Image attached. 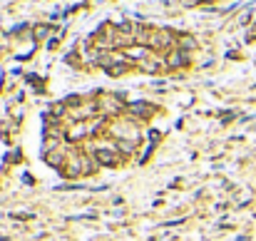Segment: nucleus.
<instances>
[{
    "label": "nucleus",
    "instance_id": "8",
    "mask_svg": "<svg viewBox=\"0 0 256 241\" xmlns=\"http://www.w3.org/2000/svg\"><path fill=\"white\" fill-rule=\"evenodd\" d=\"M179 48H182V50H184V48H187V50H194V48H196V43H194L189 35H182V38H179Z\"/></svg>",
    "mask_w": 256,
    "mask_h": 241
},
{
    "label": "nucleus",
    "instance_id": "6",
    "mask_svg": "<svg viewBox=\"0 0 256 241\" xmlns=\"http://www.w3.org/2000/svg\"><path fill=\"white\" fill-rule=\"evenodd\" d=\"M154 112V107H149L147 102H132V105H127V110H125V115L127 117H147V115H152Z\"/></svg>",
    "mask_w": 256,
    "mask_h": 241
},
{
    "label": "nucleus",
    "instance_id": "2",
    "mask_svg": "<svg viewBox=\"0 0 256 241\" xmlns=\"http://www.w3.org/2000/svg\"><path fill=\"white\" fill-rule=\"evenodd\" d=\"M97 107H100L102 117H117V115H125V110H127V105L120 95H100Z\"/></svg>",
    "mask_w": 256,
    "mask_h": 241
},
{
    "label": "nucleus",
    "instance_id": "7",
    "mask_svg": "<svg viewBox=\"0 0 256 241\" xmlns=\"http://www.w3.org/2000/svg\"><path fill=\"white\" fill-rule=\"evenodd\" d=\"M129 70V65L127 62H117V65H112L110 70H107V75H112V77H117V75H125Z\"/></svg>",
    "mask_w": 256,
    "mask_h": 241
},
{
    "label": "nucleus",
    "instance_id": "10",
    "mask_svg": "<svg viewBox=\"0 0 256 241\" xmlns=\"http://www.w3.org/2000/svg\"><path fill=\"white\" fill-rule=\"evenodd\" d=\"M182 3H184V5H196L199 0H182Z\"/></svg>",
    "mask_w": 256,
    "mask_h": 241
},
{
    "label": "nucleus",
    "instance_id": "1",
    "mask_svg": "<svg viewBox=\"0 0 256 241\" xmlns=\"http://www.w3.org/2000/svg\"><path fill=\"white\" fill-rule=\"evenodd\" d=\"M100 164L95 162L92 154H70V159L65 162V167L60 169L65 177H85V174H92Z\"/></svg>",
    "mask_w": 256,
    "mask_h": 241
},
{
    "label": "nucleus",
    "instance_id": "3",
    "mask_svg": "<svg viewBox=\"0 0 256 241\" xmlns=\"http://www.w3.org/2000/svg\"><path fill=\"white\" fill-rule=\"evenodd\" d=\"M137 65H139L142 72H149V75H159V72L169 70V67H167V58L159 55V53H149V55H147L144 60H139Z\"/></svg>",
    "mask_w": 256,
    "mask_h": 241
},
{
    "label": "nucleus",
    "instance_id": "4",
    "mask_svg": "<svg viewBox=\"0 0 256 241\" xmlns=\"http://www.w3.org/2000/svg\"><path fill=\"white\" fill-rule=\"evenodd\" d=\"M82 137H90L87 122H70V124H67V139H70V142H80Z\"/></svg>",
    "mask_w": 256,
    "mask_h": 241
},
{
    "label": "nucleus",
    "instance_id": "9",
    "mask_svg": "<svg viewBox=\"0 0 256 241\" xmlns=\"http://www.w3.org/2000/svg\"><path fill=\"white\" fill-rule=\"evenodd\" d=\"M48 33H50V30H48V28H43V25H40V28H35V38H38V40H43Z\"/></svg>",
    "mask_w": 256,
    "mask_h": 241
},
{
    "label": "nucleus",
    "instance_id": "5",
    "mask_svg": "<svg viewBox=\"0 0 256 241\" xmlns=\"http://www.w3.org/2000/svg\"><path fill=\"white\" fill-rule=\"evenodd\" d=\"M164 58H167V67H169V70H177V67H184V65H187V53H184L182 48L169 50Z\"/></svg>",
    "mask_w": 256,
    "mask_h": 241
}]
</instances>
